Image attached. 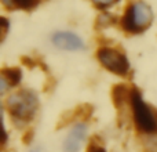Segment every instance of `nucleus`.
<instances>
[{
    "instance_id": "f257e3e1",
    "label": "nucleus",
    "mask_w": 157,
    "mask_h": 152,
    "mask_svg": "<svg viewBox=\"0 0 157 152\" xmlns=\"http://www.w3.org/2000/svg\"><path fill=\"white\" fill-rule=\"evenodd\" d=\"M6 109L17 125L29 123L36 116L39 109V97L32 90H21L7 97Z\"/></svg>"
},
{
    "instance_id": "f03ea898",
    "label": "nucleus",
    "mask_w": 157,
    "mask_h": 152,
    "mask_svg": "<svg viewBox=\"0 0 157 152\" xmlns=\"http://www.w3.org/2000/svg\"><path fill=\"white\" fill-rule=\"evenodd\" d=\"M153 18L155 15L150 6L142 0H135L125 7L120 25L128 33H141L152 25Z\"/></svg>"
},
{
    "instance_id": "7ed1b4c3",
    "label": "nucleus",
    "mask_w": 157,
    "mask_h": 152,
    "mask_svg": "<svg viewBox=\"0 0 157 152\" xmlns=\"http://www.w3.org/2000/svg\"><path fill=\"white\" fill-rule=\"evenodd\" d=\"M131 109L136 130L142 134L155 136L157 134V109H152L144 101L138 89H131Z\"/></svg>"
},
{
    "instance_id": "20e7f679",
    "label": "nucleus",
    "mask_w": 157,
    "mask_h": 152,
    "mask_svg": "<svg viewBox=\"0 0 157 152\" xmlns=\"http://www.w3.org/2000/svg\"><path fill=\"white\" fill-rule=\"evenodd\" d=\"M97 58L101 65L109 72L119 76H127L130 72L128 58L119 50L112 47H99L97 51Z\"/></svg>"
},
{
    "instance_id": "39448f33",
    "label": "nucleus",
    "mask_w": 157,
    "mask_h": 152,
    "mask_svg": "<svg viewBox=\"0 0 157 152\" xmlns=\"http://www.w3.org/2000/svg\"><path fill=\"white\" fill-rule=\"evenodd\" d=\"M87 133L86 122H75L62 142V152H80L87 140Z\"/></svg>"
},
{
    "instance_id": "423d86ee",
    "label": "nucleus",
    "mask_w": 157,
    "mask_h": 152,
    "mask_svg": "<svg viewBox=\"0 0 157 152\" xmlns=\"http://www.w3.org/2000/svg\"><path fill=\"white\" fill-rule=\"evenodd\" d=\"M51 42L55 47L59 50H68V51H77L84 49V42L80 36L73 32H57L52 35Z\"/></svg>"
},
{
    "instance_id": "0eeeda50",
    "label": "nucleus",
    "mask_w": 157,
    "mask_h": 152,
    "mask_svg": "<svg viewBox=\"0 0 157 152\" xmlns=\"http://www.w3.org/2000/svg\"><path fill=\"white\" fill-rule=\"evenodd\" d=\"M112 101H113L114 106L117 109L123 108L127 102H130L131 100V90L128 89L125 84H116L112 87Z\"/></svg>"
},
{
    "instance_id": "6e6552de",
    "label": "nucleus",
    "mask_w": 157,
    "mask_h": 152,
    "mask_svg": "<svg viewBox=\"0 0 157 152\" xmlns=\"http://www.w3.org/2000/svg\"><path fill=\"white\" fill-rule=\"evenodd\" d=\"M2 76L7 80V83L11 86H17L19 82L22 80V72L19 68H3L2 69Z\"/></svg>"
},
{
    "instance_id": "1a4fd4ad",
    "label": "nucleus",
    "mask_w": 157,
    "mask_h": 152,
    "mask_svg": "<svg viewBox=\"0 0 157 152\" xmlns=\"http://www.w3.org/2000/svg\"><path fill=\"white\" fill-rule=\"evenodd\" d=\"M41 0H11V6L21 10H32L36 6H39Z\"/></svg>"
},
{
    "instance_id": "9d476101",
    "label": "nucleus",
    "mask_w": 157,
    "mask_h": 152,
    "mask_svg": "<svg viewBox=\"0 0 157 152\" xmlns=\"http://www.w3.org/2000/svg\"><path fill=\"white\" fill-rule=\"evenodd\" d=\"M116 22V17L112 15V14H102V15H99L97 18V28L99 29V28H106L109 26V25L114 24Z\"/></svg>"
},
{
    "instance_id": "9b49d317",
    "label": "nucleus",
    "mask_w": 157,
    "mask_h": 152,
    "mask_svg": "<svg viewBox=\"0 0 157 152\" xmlns=\"http://www.w3.org/2000/svg\"><path fill=\"white\" fill-rule=\"evenodd\" d=\"M91 2L95 4V7L103 10V8H108V7H110V6H113L117 0H91Z\"/></svg>"
},
{
    "instance_id": "f8f14e48",
    "label": "nucleus",
    "mask_w": 157,
    "mask_h": 152,
    "mask_svg": "<svg viewBox=\"0 0 157 152\" xmlns=\"http://www.w3.org/2000/svg\"><path fill=\"white\" fill-rule=\"evenodd\" d=\"M0 24H2V42L4 40L6 35H7L8 32V28H10V22H8V19L6 18V17H0Z\"/></svg>"
},
{
    "instance_id": "ddd939ff",
    "label": "nucleus",
    "mask_w": 157,
    "mask_h": 152,
    "mask_svg": "<svg viewBox=\"0 0 157 152\" xmlns=\"http://www.w3.org/2000/svg\"><path fill=\"white\" fill-rule=\"evenodd\" d=\"M87 152H106V150L101 144H95L94 141H91L87 148Z\"/></svg>"
},
{
    "instance_id": "4468645a",
    "label": "nucleus",
    "mask_w": 157,
    "mask_h": 152,
    "mask_svg": "<svg viewBox=\"0 0 157 152\" xmlns=\"http://www.w3.org/2000/svg\"><path fill=\"white\" fill-rule=\"evenodd\" d=\"M8 86H10V84H8L7 80H6V79L2 76V79H0V90H2V94H6Z\"/></svg>"
},
{
    "instance_id": "2eb2a0df",
    "label": "nucleus",
    "mask_w": 157,
    "mask_h": 152,
    "mask_svg": "<svg viewBox=\"0 0 157 152\" xmlns=\"http://www.w3.org/2000/svg\"><path fill=\"white\" fill-rule=\"evenodd\" d=\"M28 152H43V148L41 147H33L32 150H29Z\"/></svg>"
},
{
    "instance_id": "dca6fc26",
    "label": "nucleus",
    "mask_w": 157,
    "mask_h": 152,
    "mask_svg": "<svg viewBox=\"0 0 157 152\" xmlns=\"http://www.w3.org/2000/svg\"><path fill=\"white\" fill-rule=\"evenodd\" d=\"M2 2L4 3V4L7 6V7H10V6H11V0H2Z\"/></svg>"
}]
</instances>
